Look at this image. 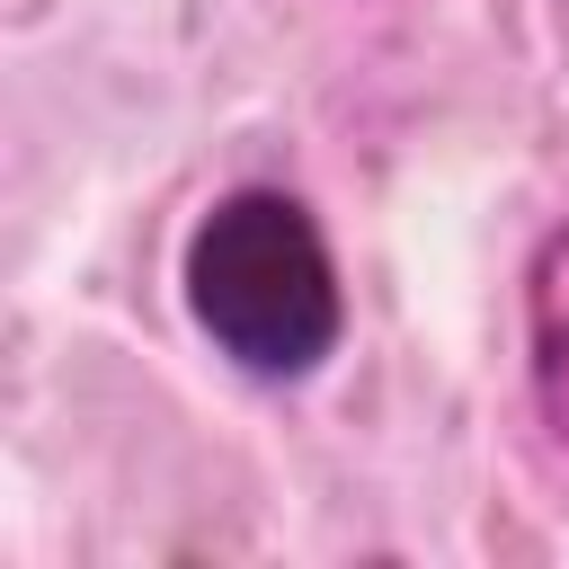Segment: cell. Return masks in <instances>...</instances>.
<instances>
[{
    "label": "cell",
    "mask_w": 569,
    "mask_h": 569,
    "mask_svg": "<svg viewBox=\"0 0 569 569\" xmlns=\"http://www.w3.org/2000/svg\"><path fill=\"white\" fill-rule=\"evenodd\" d=\"M178 284H187V311L213 338V356H231L258 382L320 373L338 329H347V293H338V267H329V240L284 187H231L187 231Z\"/></svg>",
    "instance_id": "cell-1"
},
{
    "label": "cell",
    "mask_w": 569,
    "mask_h": 569,
    "mask_svg": "<svg viewBox=\"0 0 569 569\" xmlns=\"http://www.w3.org/2000/svg\"><path fill=\"white\" fill-rule=\"evenodd\" d=\"M525 347H533V409L569 445V231H551L525 276Z\"/></svg>",
    "instance_id": "cell-2"
}]
</instances>
